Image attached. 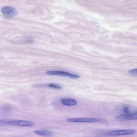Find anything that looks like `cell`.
Segmentation results:
<instances>
[{
  "instance_id": "1",
  "label": "cell",
  "mask_w": 137,
  "mask_h": 137,
  "mask_svg": "<svg viewBox=\"0 0 137 137\" xmlns=\"http://www.w3.org/2000/svg\"><path fill=\"white\" fill-rule=\"evenodd\" d=\"M68 122L75 123L100 122L107 124L108 122L102 118H68L66 119Z\"/></svg>"
},
{
  "instance_id": "2",
  "label": "cell",
  "mask_w": 137,
  "mask_h": 137,
  "mask_svg": "<svg viewBox=\"0 0 137 137\" xmlns=\"http://www.w3.org/2000/svg\"><path fill=\"white\" fill-rule=\"evenodd\" d=\"M2 123L8 124L15 125L20 127H32L35 124L32 121L23 120L7 121H2Z\"/></svg>"
},
{
  "instance_id": "3",
  "label": "cell",
  "mask_w": 137,
  "mask_h": 137,
  "mask_svg": "<svg viewBox=\"0 0 137 137\" xmlns=\"http://www.w3.org/2000/svg\"><path fill=\"white\" fill-rule=\"evenodd\" d=\"M136 132L135 130L133 129L121 130L110 132L106 135L112 136L130 135L134 134Z\"/></svg>"
},
{
  "instance_id": "4",
  "label": "cell",
  "mask_w": 137,
  "mask_h": 137,
  "mask_svg": "<svg viewBox=\"0 0 137 137\" xmlns=\"http://www.w3.org/2000/svg\"><path fill=\"white\" fill-rule=\"evenodd\" d=\"M47 74L52 75H56L69 77L72 79L79 78L80 76L77 75L73 74L66 72L62 71H51L46 72Z\"/></svg>"
},
{
  "instance_id": "5",
  "label": "cell",
  "mask_w": 137,
  "mask_h": 137,
  "mask_svg": "<svg viewBox=\"0 0 137 137\" xmlns=\"http://www.w3.org/2000/svg\"><path fill=\"white\" fill-rule=\"evenodd\" d=\"M119 121H126L137 120V112L129 114L119 115L116 118Z\"/></svg>"
},
{
  "instance_id": "6",
  "label": "cell",
  "mask_w": 137,
  "mask_h": 137,
  "mask_svg": "<svg viewBox=\"0 0 137 137\" xmlns=\"http://www.w3.org/2000/svg\"><path fill=\"white\" fill-rule=\"evenodd\" d=\"M1 11L3 15L8 17L14 16L17 14L16 10L15 9L10 6H3L1 8Z\"/></svg>"
},
{
  "instance_id": "7",
  "label": "cell",
  "mask_w": 137,
  "mask_h": 137,
  "mask_svg": "<svg viewBox=\"0 0 137 137\" xmlns=\"http://www.w3.org/2000/svg\"><path fill=\"white\" fill-rule=\"evenodd\" d=\"M62 103L65 106H73L76 105L78 102L75 99L71 98H64L61 100Z\"/></svg>"
},
{
  "instance_id": "8",
  "label": "cell",
  "mask_w": 137,
  "mask_h": 137,
  "mask_svg": "<svg viewBox=\"0 0 137 137\" xmlns=\"http://www.w3.org/2000/svg\"><path fill=\"white\" fill-rule=\"evenodd\" d=\"M34 133L38 135L45 137L51 136L54 135L53 132L45 130H36L34 131Z\"/></svg>"
},
{
  "instance_id": "9",
  "label": "cell",
  "mask_w": 137,
  "mask_h": 137,
  "mask_svg": "<svg viewBox=\"0 0 137 137\" xmlns=\"http://www.w3.org/2000/svg\"><path fill=\"white\" fill-rule=\"evenodd\" d=\"M47 86L51 88L56 89L60 90L62 88V87L60 86L53 83L49 84H48Z\"/></svg>"
},
{
  "instance_id": "10",
  "label": "cell",
  "mask_w": 137,
  "mask_h": 137,
  "mask_svg": "<svg viewBox=\"0 0 137 137\" xmlns=\"http://www.w3.org/2000/svg\"><path fill=\"white\" fill-rule=\"evenodd\" d=\"M129 73L131 74L137 75V69H131L129 70Z\"/></svg>"
},
{
  "instance_id": "11",
  "label": "cell",
  "mask_w": 137,
  "mask_h": 137,
  "mask_svg": "<svg viewBox=\"0 0 137 137\" xmlns=\"http://www.w3.org/2000/svg\"><path fill=\"white\" fill-rule=\"evenodd\" d=\"M124 111L126 113H128L129 111V108L127 107H125L124 108Z\"/></svg>"
}]
</instances>
